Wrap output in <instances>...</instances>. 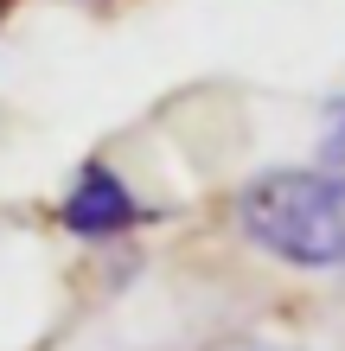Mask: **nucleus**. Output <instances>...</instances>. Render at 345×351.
Segmentation results:
<instances>
[{"label":"nucleus","mask_w":345,"mask_h":351,"mask_svg":"<svg viewBox=\"0 0 345 351\" xmlns=\"http://www.w3.org/2000/svg\"><path fill=\"white\" fill-rule=\"evenodd\" d=\"M7 13H13V0H0V26H7Z\"/></svg>","instance_id":"obj_4"},{"label":"nucleus","mask_w":345,"mask_h":351,"mask_svg":"<svg viewBox=\"0 0 345 351\" xmlns=\"http://www.w3.org/2000/svg\"><path fill=\"white\" fill-rule=\"evenodd\" d=\"M237 230L275 262L345 268V173L333 160L256 173L237 192Z\"/></svg>","instance_id":"obj_1"},{"label":"nucleus","mask_w":345,"mask_h":351,"mask_svg":"<svg viewBox=\"0 0 345 351\" xmlns=\"http://www.w3.org/2000/svg\"><path fill=\"white\" fill-rule=\"evenodd\" d=\"M58 223L77 237V243H109V237H128L134 223H147V204L128 192V179L103 160L77 167V179L64 185L58 198Z\"/></svg>","instance_id":"obj_2"},{"label":"nucleus","mask_w":345,"mask_h":351,"mask_svg":"<svg viewBox=\"0 0 345 351\" xmlns=\"http://www.w3.org/2000/svg\"><path fill=\"white\" fill-rule=\"evenodd\" d=\"M326 160H333V167L345 160V96H339V109H333V121H326Z\"/></svg>","instance_id":"obj_3"}]
</instances>
